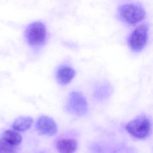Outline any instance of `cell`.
Here are the masks:
<instances>
[{
	"label": "cell",
	"mask_w": 153,
	"mask_h": 153,
	"mask_svg": "<svg viewBox=\"0 0 153 153\" xmlns=\"http://www.w3.org/2000/svg\"><path fill=\"white\" fill-rule=\"evenodd\" d=\"M25 40L29 46L37 49L45 45L47 39L45 25L42 22L35 21L27 25L24 31Z\"/></svg>",
	"instance_id": "cell-1"
},
{
	"label": "cell",
	"mask_w": 153,
	"mask_h": 153,
	"mask_svg": "<svg viewBox=\"0 0 153 153\" xmlns=\"http://www.w3.org/2000/svg\"><path fill=\"white\" fill-rule=\"evenodd\" d=\"M118 14L120 19L125 23L134 25L144 19L146 11L139 4L127 3L120 6Z\"/></svg>",
	"instance_id": "cell-2"
},
{
	"label": "cell",
	"mask_w": 153,
	"mask_h": 153,
	"mask_svg": "<svg viewBox=\"0 0 153 153\" xmlns=\"http://www.w3.org/2000/svg\"><path fill=\"white\" fill-rule=\"evenodd\" d=\"M126 129L133 137L137 139H143L150 134L151 122L146 117H139L128 122L126 125Z\"/></svg>",
	"instance_id": "cell-3"
},
{
	"label": "cell",
	"mask_w": 153,
	"mask_h": 153,
	"mask_svg": "<svg viewBox=\"0 0 153 153\" xmlns=\"http://www.w3.org/2000/svg\"><path fill=\"white\" fill-rule=\"evenodd\" d=\"M88 103L85 97L79 92L71 93L66 104L69 113L78 116H84L88 111Z\"/></svg>",
	"instance_id": "cell-4"
},
{
	"label": "cell",
	"mask_w": 153,
	"mask_h": 153,
	"mask_svg": "<svg viewBox=\"0 0 153 153\" xmlns=\"http://www.w3.org/2000/svg\"><path fill=\"white\" fill-rule=\"evenodd\" d=\"M148 31L149 27L145 23L134 30L128 40V45L133 51L139 52L144 48L148 40Z\"/></svg>",
	"instance_id": "cell-5"
},
{
	"label": "cell",
	"mask_w": 153,
	"mask_h": 153,
	"mask_svg": "<svg viewBox=\"0 0 153 153\" xmlns=\"http://www.w3.org/2000/svg\"><path fill=\"white\" fill-rule=\"evenodd\" d=\"M36 128L40 134L47 136H53L57 133L56 123L52 118L48 116H41L38 119Z\"/></svg>",
	"instance_id": "cell-6"
},
{
	"label": "cell",
	"mask_w": 153,
	"mask_h": 153,
	"mask_svg": "<svg viewBox=\"0 0 153 153\" xmlns=\"http://www.w3.org/2000/svg\"><path fill=\"white\" fill-rule=\"evenodd\" d=\"M76 75L75 70L66 65L61 66L56 71V79L60 85H65L70 83Z\"/></svg>",
	"instance_id": "cell-7"
},
{
	"label": "cell",
	"mask_w": 153,
	"mask_h": 153,
	"mask_svg": "<svg viewBox=\"0 0 153 153\" xmlns=\"http://www.w3.org/2000/svg\"><path fill=\"white\" fill-rule=\"evenodd\" d=\"M56 147L60 153H74L77 149V143L73 139L64 138L57 142Z\"/></svg>",
	"instance_id": "cell-8"
},
{
	"label": "cell",
	"mask_w": 153,
	"mask_h": 153,
	"mask_svg": "<svg viewBox=\"0 0 153 153\" xmlns=\"http://www.w3.org/2000/svg\"><path fill=\"white\" fill-rule=\"evenodd\" d=\"M33 122V119L30 117H19L14 120L12 128L17 132H25L30 128Z\"/></svg>",
	"instance_id": "cell-9"
},
{
	"label": "cell",
	"mask_w": 153,
	"mask_h": 153,
	"mask_svg": "<svg viewBox=\"0 0 153 153\" xmlns=\"http://www.w3.org/2000/svg\"><path fill=\"white\" fill-rule=\"evenodd\" d=\"M1 138L10 144L17 147L22 141V137L15 130H6L3 134Z\"/></svg>",
	"instance_id": "cell-10"
},
{
	"label": "cell",
	"mask_w": 153,
	"mask_h": 153,
	"mask_svg": "<svg viewBox=\"0 0 153 153\" xmlns=\"http://www.w3.org/2000/svg\"><path fill=\"white\" fill-rule=\"evenodd\" d=\"M18 147L13 146L0 138V153H17Z\"/></svg>",
	"instance_id": "cell-11"
},
{
	"label": "cell",
	"mask_w": 153,
	"mask_h": 153,
	"mask_svg": "<svg viewBox=\"0 0 153 153\" xmlns=\"http://www.w3.org/2000/svg\"><path fill=\"white\" fill-rule=\"evenodd\" d=\"M109 90V87L108 85L106 84H102V85H100V87H98L96 90V93L97 95L101 96L102 94V96L107 95V92Z\"/></svg>",
	"instance_id": "cell-12"
}]
</instances>
